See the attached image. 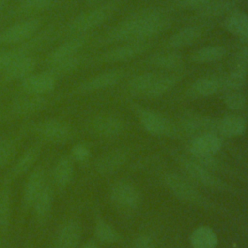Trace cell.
I'll list each match as a JSON object with an SVG mask.
<instances>
[{"label": "cell", "mask_w": 248, "mask_h": 248, "mask_svg": "<svg viewBox=\"0 0 248 248\" xmlns=\"http://www.w3.org/2000/svg\"><path fill=\"white\" fill-rule=\"evenodd\" d=\"M46 95H37L21 92L16 96L10 105V112L15 117H27L41 112L48 106Z\"/></svg>", "instance_id": "obj_7"}, {"label": "cell", "mask_w": 248, "mask_h": 248, "mask_svg": "<svg viewBox=\"0 0 248 248\" xmlns=\"http://www.w3.org/2000/svg\"><path fill=\"white\" fill-rule=\"evenodd\" d=\"M212 0H177L176 6L184 10H200Z\"/></svg>", "instance_id": "obj_43"}, {"label": "cell", "mask_w": 248, "mask_h": 248, "mask_svg": "<svg viewBox=\"0 0 248 248\" xmlns=\"http://www.w3.org/2000/svg\"><path fill=\"white\" fill-rule=\"evenodd\" d=\"M69 156L74 162L85 163L91 156V150L87 144L78 142L73 145V147L70 150Z\"/></svg>", "instance_id": "obj_42"}, {"label": "cell", "mask_w": 248, "mask_h": 248, "mask_svg": "<svg viewBox=\"0 0 248 248\" xmlns=\"http://www.w3.org/2000/svg\"><path fill=\"white\" fill-rule=\"evenodd\" d=\"M110 200L118 207L133 210L139 207L141 197L139 189L127 181H118L110 189Z\"/></svg>", "instance_id": "obj_11"}, {"label": "cell", "mask_w": 248, "mask_h": 248, "mask_svg": "<svg viewBox=\"0 0 248 248\" xmlns=\"http://www.w3.org/2000/svg\"><path fill=\"white\" fill-rule=\"evenodd\" d=\"M94 233L97 240L105 244H112L121 240V234L118 231L101 218L95 222Z\"/></svg>", "instance_id": "obj_35"}, {"label": "cell", "mask_w": 248, "mask_h": 248, "mask_svg": "<svg viewBox=\"0 0 248 248\" xmlns=\"http://www.w3.org/2000/svg\"><path fill=\"white\" fill-rule=\"evenodd\" d=\"M10 183L6 182L0 189V229L2 232L8 230L12 216V195Z\"/></svg>", "instance_id": "obj_34"}, {"label": "cell", "mask_w": 248, "mask_h": 248, "mask_svg": "<svg viewBox=\"0 0 248 248\" xmlns=\"http://www.w3.org/2000/svg\"><path fill=\"white\" fill-rule=\"evenodd\" d=\"M3 246V240H2V236L0 235V248H2Z\"/></svg>", "instance_id": "obj_51"}, {"label": "cell", "mask_w": 248, "mask_h": 248, "mask_svg": "<svg viewBox=\"0 0 248 248\" xmlns=\"http://www.w3.org/2000/svg\"><path fill=\"white\" fill-rule=\"evenodd\" d=\"M46 170L37 167L29 173L22 191V207L25 210L32 208L37 197L46 186Z\"/></svg>", "instance_id": "obj_17"}, {"label": "cell", "mask_w": 248, "mask_h": 248, "mask_svg": "<svg viewBox=\"0 0 248 248\" xmlns=\"http://www.w3.org/2000/svg\"><path fill=\"white\" fill-rule=\"evenodd\" d=\"M177 162L187 176L198 184L211 189H225L226 185L218 177H216L208 169L199 164L194 159L179 157Z\"/></svg>", "instance_id": "obj_8"}, {"label": "cell", "mask_w": 248, "mask_h": 248, "mask_svg": "<svg viewBox=\"0 0 248 248\" xmlns=\"http://www.w3.org/2000/svg\"><path fill=\"white\" fill-rule=\"evenodd\" d=\"M74 176V161L70 156H61L52 169V180L59 189L66 188Z\"/></svg>", "instance_id": "obj_25"}, {"label": "cell", "mask_w": 248, "mask_h": 248, "mask_svg": "<svg viewBox=\"0 0 248 248\" xmlns=\"http://www.w3.org/2000/svg\"><path fill=\"white\" fill-rule=\"evenodd\" d=\"M223 26L227 32L240 38L248 27V15L240 11L232 12L224 19Z\"/></svg>", "instance_id": "obj_33"}, {"label": "cell", "mask_w": 248, "mask_h": 248, "mask_svg": "<svg viewBox=\"0 0 248 248\" xmlns=\"http://www.w3.org/2000/svg\"><path fill=\"white\" fill-rule=\"evenodd\" d=\"M146 63L157 69L177 71L183 65V57L177 52L156 53L148 57Z\"/></svg>", "instance_id": "obj_29"}, {"label": "cell", "mask_w": 248, "mask_h": 248, "mask_svg": "<svg viewBox=\"0 0 248 248\" xmlns=\"http://www.w3.org/2000/svg\"><path fill=\"white\" fill-rule=\"evenodd\" d=\"M114 8V4L108 3L77 15L67 23V33L74 36L87 34L102 25L113 13Z\"/></svg>", "instance_id": "obj_2"}, {"label": "cell", "mask_w": 248, "mask_h": 248, "mask_svg": "<svg viewBox=\"0 0 248 248\" xmlns=\"http://www.w3.org/2000/svg\"><path fill=\"white\" fill-rule=\"evenodd\" d=\"M3 117H4V112H3V108L0 106V123L3 120Z\"/></svg>", "instance_id": "obj_50"}, {"label": "cell", "mask_w": 248, "mask_h": 248, "mask_svg": "<svg viewBox=\"0 0 248 248\" xmlns=\"http://www.w3.org/2000/svg\"><path fill=\"white\" fill-rule=\"evenodd\" d=\"M84 2H86L87 4H90V5H92V4H95V3H97L99 0H83Z\"/></svg>", "instance_id": "obj_49"}, {"label": "cell", "mask_w": 248, "mask_h": 248, "mask_svg": "<svg viewBox=\"0 0 248 248\" xmlns=\"http://www.w3.org/2000/svg\"><path fill=\"white\" fill-rule=\"evenodd\" d=\"M234 66L244 68L248 71V43L235 54Z\"/></svg>", "instance_id": "obj_44"}, {"label": "cell", "mask_w": 248, "mask_h": 248, "mask_svg": "<svg viewBox=\"0 0 248 248\" xmlns=\"http://www.w3.org/2000/svg\"><path fill=\"white\" fill-rule=\"evenodd\" d=\"M128 159V153L123 149L109 151L96 162V170L101 174H110L121 168Z\"/></svg>", "instance_id": "obj_24"}, {"label": "cell", "mask_w": 248, "mask_h": 248, "mask_svg": "<svg viewBox=\"0 0 248 248\" xmlns=\"http://www.w3.org/2000/svg\"><path fill=\"white\" fill-rule=\"evenodd\" d=\"M247 122L238 114H227L218 120V133L227 138H235L246 131Z\"/></svg>", "instance_id": "obj_28"}, {"label": "cell", "mask_w": 248, "mask_h": 248, "mask_svg": "<svg viewBox=\"0 0 248 248\" xmlns=\"http://www.w3.org/2000/svg\"><path fill=\"white\" fill-rule=\"evenodd\" d=\"M170 26V17L160 9L146 8L135 12L110 28L101 39L103 44L146 42Z\"/></svg>", "instance_id": "obj_1"}, {"label": "cell", "mask_w": 248, "mask_h": 248, "mask_svg": "<svg viewBox=\"0 0 248 248\" xmlns=\"http://www.w3.org/2000/svg\"><path fill=\"white\" fill-rule=\"evenodd\" d=\"M226 48L220 45H212L205 46L197 50H195L191 54V61L198 64L211 63L222 59L226 55Z\"/></svg>", "instance_id": "obj_31"}, {"label": "cell", "mask_w": 248, "mask_h": 248, "mask_svg": "<svg viewBox=\"0 0 248 248\" xmlns=\"http://www.w3.org/2000/svg\"><path fill=\"white\" fill-rule=\"evenodd\" d=\"M246 97L239 91L228 92L224 97L225 106L232 110H241L246 107Z\"/></svg>", "instance_id": "obj_41"}, {"label": "cell", "mask_w": 248, "mask_h": 248, "mask_svg": "<svg viewBox=\"0 0 248 248\" xmlns=\"http://www.w3.org/2000/svg\"><path fill=\"white\" fill-rule=\"evenodd\" d=\"M133 248H155V245L150 236L141 234L135 239Z\"/></svg>", "instance_id": "obj_45"}, {"label": "cell", "mask_w": 248, "mask_h": 248, "mask_svg": "<svg viewBox=\"0 0 248 248\" xmlns=\"http://www.w3.org/2000/svg\"><path fill=\"white\" fill-rule=\"evenodd\" d=\"M37 61L32 55L17 60L0 74V84L10 83L16 80L21 81L23 78L34 73Z\"/></svg>", "instance_id": "obj_20"}, {"label": "cell", "mask_w": 248, "mask_h": 248, "mask_svg": "<svg viewBox=\"0 0 248 248\" xmlns=\"http://www.w3.org/2000/svg\"><path fill=\"white\" fill-rule=\"evenodd\" d=\"M223 88V78L217 76L202 77L195 80L189 87L187 94L194 98L209 97Z\"/></svg>", "instance_id": "obj_22"}, {"label": "cell", "mask_w": 248, "mask_h": 248, "mask_svg": "<svg viewBox=\"0 0 248 248\" xmlns=\"http://www.w3.org/2000/svg\"><path fill=\"white\" fill-rule=\"evenodd\" d=\"M190 242L193 248H215L218 243V237L210 227L201 226L191 233Z\"/></svg>", "instance_id": "obj_30"}, {"label": "cell", "mask_w": 248, "mask_h": 248, "mask_svg": "<svg viewBox=\"0 0 248 248\" xmlns=\"http://www.w3.org/2000/svg\"><path fill=\"white\" fill-rule=\"evenodd\" d=\"M52 29L47 28L38 32L27 42L15 46L14 47L0 50V74L8 69L17 60L31 55V53L45 45L51 37Z\"/></svg>", "instance_id": "obj_4"}, {"label": "cell", "mask_w": 248, "mask_h": 248, "mask_svg": "<svg viewBox=\"0 0 248 248\" xmlns=\"http://www.w3.org/2000/svg\"><path fill=\"white\" fill-rule=\"evenodd\" d=\"M240 39H241V41H243L245 43H248V27L245 30V32L243 33V35L240 37Z\"/></svg>", "instance_id": "obj_47"}, {"label": "cell", "mask_w": 248, "mask_h": 248, "mask_svg": "<svg viewBox=\"0 0 248 248\" xmlns=\"http://www.w3.org/2000/svg\"><path fill=\"white\" fill-rule=\"evenodd\" d=\"M232 6L230 0H212L203 8L197 11L202 17H215L227 13Z\"/></svg>", "instance_id": "obj_39"}, {"label": "cell", "mask_w": 248, "mask_h": 248, "mask_svg": "<svg viewBox=\"0 0 248 248\" xmlns=\"http://www.w3.org/2000/svg\"><path fill=\"white\" fill-rule=\"evenodd\" d=\"M222 147V140L215 133H205L193 139L190 143V152L193 156L214 155Z\"/></svg>", "instance_id": "obj_21"}, {"label": "cell", "mask_w": 248, "mask_h": 248, "mask_svg": "<svg viewBox=\"0 0 248 248\" xmlns=\"http://www.w3.org/2000/svg\"><path fill=\"white\" fill-rule=\"evenodd\" d=\"M248 71L241 67L234 66L233 69L223 78V88L228 92L239 91L245 84Z\"/></svg>", "instance_id": "obj_37"}, {"label": "cell", "mask_w": 248, "mask_h": 248, "mask_svg": "<svg viewBox=\"0 0 248 248\" xmlns=\"http://www.w3.org/2000/svg\"><path fill=\"white\" fill-rule=\"evenodd\" d=\"M36 137L43 142L50 144H63L74 136L71 124L60 118H46L33 127Z\"/></svg>", "instance_id": "obj_3"}, {"label": "cell", "mask_w": 248, "mask_h": 248, "mask_svg": "<svg viewBox=\"0 0 248 248\" xmlns=\"http://www.w3.org/2000/svg\"><path fill=\"white\" fill-rule=\"evenodd\" d=\"M150 48V44L147 42H131L110 48L101 53L96 60L104 63L122 62L135 58Z\"/></svg>", "instance_id": "obj_10"}, {"label": "cell", "mask_w": 248, "mask_h": 248, "mask_svg": "<svg viewBox=\"0 0 248 248\" xmlns=\"http://www.w3.org/2000/svg\"><path fill=\"white\" fill-rule=\"evenodd\" d=\"M53 3L54 0H19L16 12L22 16H33L50 9Z\"/></svg>", "instance_id": "obj_38"}, {"label": "cell", "mask_w": 248, "mask_h": 248, "mask_svg": "<svg viewBox=\"0 0 248 248\" xmlns=\"http://www.w3.org/2000/svg\"><path fill=\"white\" fill-rule=\"evenodd\" d=\"M124 77L122 70H109L98 75H95L82 82H80L75 89L77 94H86L103 89L109 88L117 84Z\"/></svg>", "instance_id": "obj_12"}, {"label": "cell", "mask_w": 248, "mask_h": 248, "mask_svg": "<svg viewBox=\"0 0 248 248\" xmlns=\"http://www.w3.org/2000/svg\"><path fill=\"white\" fill-rule=\"evenodd\" d=\"M82 235L80 223L76 219L63 222L56 232L54 248H78Z\"/></svg>", "instance_id": "obj_18"}, {"label": "cell", "mask_w": 248, "mask_h": 248, "mask_svg": "<svg viewBox=\"0 0 248 248\" xmlns=\"http://www.w3.org/2000/svg\"><path fill=\"white\" fill-rule=\"evenodd\" d=\"M7 3H8V0H0V10H2Z\"/></svg>", "instance_id": "obj_48"}, {"label": "cell", "mask_w": 248, "mask_h": 248, "mask_svg": "<svg viewBox=\"0 0 248 248\" xmlns=\"http://www.w3.org/2000/svg\"><path fill=\"white\" fill-rule=\"evenodd\" d=\"M42 151V145L41 143H34L30 145L28 148H26L23 153L16 159V161L14 163L13 167L11 168L6 182L10 183L12 180L16 179L17 177L21 176L28 170H30L37 160L40 157Z\"/></svg>", "instance_id": "obj_19"}, {"label": "cell", "mask_w": 248, "mask_h": 248, "mask_svg": "<svg viewBox=\"0 0 248 248\" xmlns=\"http://www.w3.org/2000/svg\"><path fill=\"white\" fill-rule=\"evenodd\" d=\"M53 199H54V192L53 188L49 184H46L42 192L37 197L33 206L35 219L38 223H43L48 217L52 205H53Z\"/></svg>", "instance_id": "obj_27"}, {"label": "cell", "mask_w": 248, "mask_h": 248, "mask_svg": "<svg viewBox=\"0 0 248 248\" xmlns=\"http://www.w3.org/2000/svg\"><path fill=\"white\" fill-rule=\"evenodd\" d=\"M159 73L146 72L135 76L128 83V91L131 95L136 97H144L145 93L155 81Z\"/></svg>", "instance_id": "obj_32"}, {"label": "cell", "mask_w": 248, "mask_h": 248, "mask_svg": "<svg viewBox=\"0 0 248 248\" xmlns=\"http://www.w3.org/2000/svg\"><path fill=\"white\" fill-rule=\"evenodd\" d=\"M138 118L142 128L154 136H172L176 134L175 126L164 115L145 108L138 110Z\"/></svg>", "instance_id": "obj_9"}, {"label": "cell", "mask_w": 248, "mask_h": 248, "mask_svg": "<svg viewBox=\"0 0 248 248\" xmlns=\"http://www.w3.org/2000/svg\"><path fill=\"white\" fill-rule=\"evenodd\" d=\"M57 78L49 71L33 73L20 81V91L25 93L47 95L55 88Z\"/></svg>", "instance_id": "obj_13"}, {"label": "cell", "mask_w": 248, "mask_h": 248, "mask_svg": "<svg viewBox=\"0 0 248 248\" xmlns=\"http://www.w3.org/2000/svg\"><path fill=\"white\" fill-rule=\"evenodd\" d=\"M80 64H81V58L78 55H75L73 57H70L68 59L62 60L53 65L48 66L47 71H49L52 75H54L58 78L59 77H63L73 73L79 67Z\"/></svg>", "instance_id": "obj_40"}, {"label": "cell", "mask_w": 248, "mask_h": 248, "mask_svg": "<svg viewBox=\"0 0 248 248\" xmlns=\"http://www.w3.org/2000/svg\"><path fill=\"white\" fill-rule=\"evenodd\" d=\"M167 188L180 201L202 205L205 204V200L192 182L176 172H168L164 176Z\"/></svg>", "instance_id": "obj_6"}, {"label": "cell", "mask_w": 248, "mask_h": 248, "mask_svg": "<svg viewBox=\"0 0 248 248\" xmlns=\"http://www.w3.org/2000/svg\"><path fill=\"white\" fill-rule=\"evenodd\" d=\"M202 29L199 26L191 25L183 27L169 38L167 46L170 48L186 47L198 42L202 36Z\"/></svg>", "instance_id": "obj_23"}, {"label": "cell", "mask_w": 248, "mask_h": 248, "mask_svg": "<svg viewBox=\"0 0 248 248\" xmlns=\"http://www.w3.org/2000/svg\"><path fill=\"white\" fill-rule=\"evenodd\" d=\"M125 128L123 120L114 115L100 114L91 118L88 122V130L102 138H113L119 136Z\"/></svg>", "instance_id": "obj_14"}, {"label": "cell", "mask_w": 248, "mask_h": 248, "mask_svg": "<svg viewBox=\"0 0 248 248\" xmlns=\"http://www.w3.org/2000/svg\"><path fill=\"white\" fill-rule=\"evenodd\" d=\"M181 74H159L143 98H158L170 91L182 78Z\"/></svg>", "instance_id": "obj_26"}, {"label": "cell", "mask_w": 248, "mask_h": 248, "mask_svg": "<svg viewBox=\"0 0 248 248\" xmlns=\"http://www.w3.org/2000/svg\"><path fill=\"white\" fill-rule=\"evenodd\" d=\"M42 20L31 16L20 19L0 32V46H17L34 37L40 30Z\"/></svg>", "instance_id": "obj_5"}, {"label": "cell", "mask_w": 248, "mask_h": 248, "mask_svg": "<svg viewBox=\"0 0 248 248\" xmlns=\"http://www.w3.org/2000/svg\"><path fill=\"white\" fill-rule=\"evenodd\" d=\"M88 38L89 37L87 34L78 35L61 43L59 46L53 48L46 57V65L50 66L62 60L78 55L79 50L85 46Z\"/></svg>", "instance_id": "obj_16"}, {"label": "cell", "mask_w": 248, "mask_h": 248, "mask_svg": "<svg viewBox=\"0 0 248 248\" xmlns=\"http://www.w3.org/2000/svg\"><path fill=\"white\" fill-rule=\"evenodd\" d=\"M17 146V139L15 137H4L0 139V170L6 168L15 160Z\"/></svg>", "instance_id": "obj_36"}, {"label": "cell", "mask_w": 248, "mask_h": 248, "mask_svg": "<svg viewBox=\"0 0 248 248\" xmlns=\"http://www.w3.org/2000/svg\"><path fill=\"white\" fill-rule=\"evenodd\" d=\"M180 126L183 133L195 137L205 133H218V120L196 113H187L181 117Z\"/></svg>", "instance_id": "obj_15"}, {"label": "cell", "mask_w": 248, "mask_h": 248, "mask_svg": "<svg viewBox=\"0 0 248 248\" xmlns=\"http://www.w3.org/2000/svg\"><path fill=\"white\" fill-rule=\"evenodd\" d=\"M78 248H100V247L98 246V244H97L95 241L89 240V241L83 243V244H82L81 246H79Z\"/></svg>", "instance_id": "obj_46"}]
</instances>
